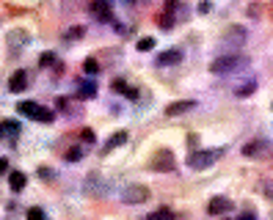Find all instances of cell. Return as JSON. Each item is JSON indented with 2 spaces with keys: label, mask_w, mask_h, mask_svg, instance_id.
I'll use <instances>...</instances> for the list:
<instances>
[{
  "label": "cell",
  "mask_w": 273,
  "mask_h": 220,
  "mask_svg": "<svg viewBox=\"0 0 273 220\" xmlns=\"http://www.w3.org/2000/svg\"><path fill=\"white\" fill-rule=\"evenodd\" d=\"M221 154H223V149H202V152H193L188 157V168L190 171H205V168H210L213 162L221 160Z\"/></svg>",
  "instance_id": "cell-1"
},
{
  "label": "cell",
  "mask_w": 273,
  "mask_h": 220,
  "mask_svg": "<svg viewBox=\"0 0 273 220\" xmlns=\"http://www.w3.org/2000/svg\"><path fill=\"white\" fill-rule=\"evenodd\" d=\"M17 110L25 116V119H34V121H42V124H50L52 119H55V113L47 108H42L39 102H19Z\"/></svg>",
  "instance_id": "cell-2"
},
{
  "label": "cell",
  "mask_w": 273,
  "mask_h": 220,
  "mask_svg": "<svg viewBox=\"0 0 273 220\" xmlns=\"http://www.w3.org/2000/svg\"><path fill=\"white\" fill-rule=\"evenodd\" d=\"M246 63H248V58H243V55H223V58H215L213 63H210V72H215V75H226V72L246 66Z\"/></svg>",
  "instance_id": "cell-3"
},
{
  "label": "cell",
  "mask_w": 273,
  "mask_h": 220,
  "mask_svg": "<svg viewBox=\"0 0 273 220\" xmlns=\"http://www.w3.org/2000/svg\"><path fill=\"white\" fill-rule=\"evenodd\" d=\"M149 168L157 171V173H171V171L177 168V162H174V154L169 149H160V152L152 154V160H149Z\"/></svg>",
  "instance_id": "cell-4"
},
{
  "label": "cell",
  "mask_w": 273,
  "mask_h": 220,
  "mask_svg": "<svg viewBox=\"0 0 273 220\" xmlns=\"http://www.w3.org/2000/svg\"><path fill=\"white\" fill-rule=\"evenodd\" d=\"M121 198L127 204H141V201H146V198H152V193H149V187H144V185H127L124 193H121Z\"/></svg>",
  "instance_id": "cell-5"
},
{
  "label": "cell",
  "mask_w": 273,
  "mask_h": 220,
  "mask_svg": "<svg viewBox=\"0 0 273 220\" xmlns=\"http://www.w3.org/2000/svg\"><path fill=\"white\" fill-rule=\"evenodd\" d=\"M235 209V204L229 201V198H223V195H215L213 201L207 204V212L210 215H226V212Z\"/></svg>",
  "instance_id": "cell-6"
},
{
  "label": "cell",
  "mask_w": 273,
  "mask_h": 220,
  "mask_svg": "<svg viewBox=\"0 0 273 220\" xmlns=\"http://www.w3.org/2000/svg\"><path fill=\"white\" fill-rule=\"evenodd\" d=\"M196 108V102L193 99H182V102H169V108H166V116H182V113H188V110Z\"/></svg>",
  "instance_id": "cell-7"
},
{
  "label": "cell",
  "mask_w": 273,
  "mask_h": 220,
  "mask_svg": "<svg viewBox=\"0 0 273 220\" xmlns=\"http://www.w3.org/2000/svg\"><path fill=\"white\" fill-rule=\"evenodd\" d=\"M91 11H94V17H97V19H102V22H111V19H113L111 6H108L105 0H94V3H91Z\"/></svg>",
  "instance_id": "cell-8"
},
{
  "label": "cell",
  "mask_w": 273,
  "mask_h": 220,
  "mask_svg": "<svg viewBox=\"0 0 273 220\" xmlns=\"http://www.w3.org/2000/svg\"><path fill=\"white\" fill-rule=\"evenodd\" d=\"M28 88V75L19 69V72H14L11 75V80H9V91H14V94H19V91H25Z\"/></svg>",
  "instance_id": "cell-9"
},
{
  "label": "cell",
  "mask_w": 273,
  "mask_h": 220,
  "mask_svg": "<svg viewBox=\"0 0 273 220\" xmlns=\"http://www.w3.org/2000/svg\"><path fill=\"white\" fill-rule=\"evenodd\" d=\"M182 61V52L179 50H166L157 55V66H171V63H179Z\"/></svg>",
  "instance_id": "cell-10"
},
{
  "label": "cell",
  "mask_w": 273,
  "mask_h": 220,
  "mask_svg": "<svg viewBox=\"0 0 273 220\" xmlns=\"http://www.w3.org/2000/svg\"><path fill=\"white\" fill-rule=\"evenodd\" d=\"M121 143H127V132H124V129H121V132H116V135L111 138V141H108V143H105V149H102V154H108V152H113V149H119Z\"/></svg>",
  "instance_id": "cell-11"
},
{
  "label": "cell",
  "mask_w": 273,
  "mask_h": 220,
  "mask_svg": "<svg viewBox=\"0 0 273 220\" xmlns=\"http://www.w3.org/2000/svg\"><path fill=\"white\" fill-rule=\"evenodd\" d=\"M77 96H80V99H94V96H97V85L88 83V80L80 83V85H77Z\"/></svg>",
  "instance_id": "cell-12"
},
{
  "label": "cell",
  "mask_w": 273,
  "mask_h": 220,
  "mask_svg": "<svg viewBox=\"0 0 273 220\" xmlns=\"http://www.w3.org/2000/svg\"><path fill=\"white\" fill-rule=\"evenodd\" d=\"M9 185H11V190H14V193H17V190H22V187H25V173H19V171L9 173Z\"/></svg>",
  "instance_id": "cell-13"
},
{
  "label": "cell",
  "mask_w": 273,
  "mask_h": 220,
  "mask_svg": "<svg viewBox=\"0 0 273 220\" xmlns=\"http://www.w3.org/2000/svg\"><path fill=\"white\" fill-rule=\"evenodd\" d=\"M6 132H17V135H19V121H11V119L0 121V138L6 135Z\"/></svg>",
  "instance_id": "cell-14"
},
{
  "label": "cell",
  "mask_w": 273,
  "mask_h": 220,
  "mask_svg": "<svg viewBox=\"0 0 273 220\" xmlns=\"http://www.w3.org/2000/svg\"><path fill=\"white\" fill-rule=\"evenodd\" d=\"M268 146L265 143H259V141H254V143H248L246 149H243V154H248V157H256V154H262Z\"/></svg>",
  "instance_id": "cell-15"
},
{
  "label": "cell",
  "mask_w": 273,
  "mask_h": 220,
  "mask_svg": "<svg viewBox=\"0 0 273 220\" xmlns=\"http://www.w3.org/2000/svg\"><path fill=\"white\" fill-rule=\"evenodd\" d=\"M146 220H174V212L169 209V206H163V209H157V212H152Z\"/></svg>",
  "instance_id": "cell-16"
},
{
  "label": "cell",
  "mask_w": 273,
  "mask_h": 220,
  "mask_svg": "<svg viewBox=\"0 0 273 220\" xmlns=\"http://www.w3.org/2000/svg\"><path fill=\"white\" fill-rule=\"evenodd\" d=\"M113 91H119V94H127V96H138L136 88H130L124 80H113Z\"/></svg>",
  "instance_id": "cell-17"
},
{
  "label": "cell",
  "mask_w": 273,
  "mask_h": 220,
  "mask_svg": "<svg viewBox=\"0 0 273 220\" xmlns=\"http://www.w3.org/2000/svg\"><path fill=\"white\" fill-rule=\"evenodd\" d=\"M246 39V31L243 28H229L226 31V42H243Z\"/></svg>",
  "instance_id": "cell-18"
},
{
  "label": "cell",
  "mask_w": 273,
  "mask_h": 220,
  "mask_svg": "<svg viewBox=\"0 0 273 220\" xmlns=\"http://www.w3.org/2000/svg\"><path fill=\"white\" fill-rule=\"evenodd\" d=\"M136 47H138L141 52H149V50L154 47V39H152V36H144V39H138V44H136Z\"/></svg>",
  "instance_id": "cell-19"
},
{
  "label": "cell",
  "mask_w": 273,
  "mask_h": 220,
  "mask_svg": "<svg viewBox=\"0 0 273 220\" xmlns=\"http://www.w3.org/2000/svg\"><path fill=\"white\" fill-rule=\"evenodd\" d=\"M83 69H85V75H97V72H100V63H97L94 58H88L83 63Z\"/></svg>",
  "instance_id": "cell-20"
},
{
  "label": "cell",
  "mask_w": 273,
  "mask_h": 220,
  "mask_svg": "<svg viewBox=\"0 0 273 220\" xmlns=\"http://www.w3.org/2000/svg\"><path fill=\"white\" fill-rule=\"evenodd\" d=\"M28 220H44V209H39V206H31V209H28Z\"/></svg>",
  "instance_id": "cell-21"
},
{
  "label": "cell",
  "mask_w": 273,
  "mask_h": 220,
  "mask_svg": "<svg viewBox=\"0 0 273 220\" xmlns=\"http://www.w3.org/2000/svg\"><path fill=\"white\" fill-rule=\"evenodd\" d=\"M80 157H83V152H80L77 146H75V149H69V152H67V160H69V162H77V160H80Z\"/></svg>",
  "instance_id": "cell-22"
},
{
  "label": "cell",
  "mask_w": 273,
  "mask_h": 220,
  "mask_svg": "<svg viewBox=\"0 0 273 220\" xmlns=\"http://www.w3.org/2000/svg\"><path fill=\"white\" fill-rule=\"evenodd\" d=\"M80 141H85V143H94V132L85 127V129H80Z\"/></svg>",
  "instance_id": "cell-23"
},
{
  "label": "cell",
  "mask_w": 273,
  "mask_h": 220,
  "mask_svg": "<svg viewBox=\"0 0 273 220\" xmlns=\"http://www.w3.org/2000/svg\"><path fill=\"white\" fill-rule=\"evenodd\" d=\"M52 61H55V55H52V52H44L42 58H39V63H42V66H50Z\"/></svg>",
  "instance_id": "cell-24"
},
{
  "label": "cell",
  "mask_w": 273,
  "mask_h": 220,
  "mask_svg": "<svg viewBox=\"0 0 273 220\" xmlns=\"http://www.w3.org/2000/svg\"><path fill=\"white\" fill-rule=\"evenodd\" d=\"M251 91H254V83H246L243 88H238V96H248Z\"/></svg>",
  "instance_id": "cell-25"
},
{
  "label": "cell",
  "mask_w": 273,
  "mask_h": 220,
  "mask_svg": "<svg viewBox=\"0 0 273 220\" xmlns=\"http://www.w3.org/2000/svg\"><path fill=\"white\" fill-rule=\"evenodd\" d=\"M160 28H163V31L174 28V17H160Z\"/></svg>",
  "instance_id": "cell-26"
},
{
  "label": "cell",
  "mask_w": 273,
  "mask_h": 220,
  "mask_svg": "<svg viewBox=\"0 0 273 220\" xmlns=\"http://www.w3.org/2000/svg\"><path fill=\"white\" fill-rule=\"evenodd\" d=\"M6 171H9V160H3V157H0V176H3Z\"/></svg>",
  "instance_id": "cell-27"
},
{
  "label": "cell",
  "mask_w": 273,
  "mask_h": 220,
  "mask_svg": "<svg viewBox=\"0 0 273 220\" xmlns=\"http://www.w3.org/2000/svg\"><path fill=\"white\" fill-rule=\"evenodd\" d=\"M67 105H69V102L64 99V96H58V99H55V108H67Z\"/></svg>",
  "instance_id": "cell-28"
}]
</instances>
